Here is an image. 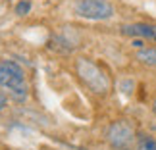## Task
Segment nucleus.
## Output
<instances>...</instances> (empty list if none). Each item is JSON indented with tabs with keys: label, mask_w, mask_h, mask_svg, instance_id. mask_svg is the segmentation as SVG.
<instances>
[{
	"label": "nucleus",
	"mask_w": 156,
	"mask_h": 150,
	"mask_svg": "<svg viewBox=\"0 0 156 150\" xmlns=\"http://www.w3.org/2000/svg\"><path fill=\"white\" fill-rule=\"evenodd\" d=\"M77 75L83 81L89 91H93L94 94H100V96H106L108 92L112 91V79L108 75V71L104 68H100L97 62L89 58H79L75 64Z\"/></svg>",
	"instance_id": "nucleus-1"
},
{
	"label": "nucleus",
	"mask_w": 156,
	"mask_h": 150,
	"mask_svg": "<svg viewBox=\"0 0 156 150\" xmlns=\"http://www.w3.org/2000/svg\"><path fill=\"white\" fill-rule=\"evenodd\" d=\"M0 87L10 92V96L23 102L29 96V87L25 79V71L20 64L12 62V60H2L0 62Z\"/></svg>",
	"instance_id": "nucleus-2"
},
{
	"label": "nucleus",
	"mask_w": 156,
	"mask_h": 150,
	"mask_svg": "<svg viewBox=\"0 0 156 150\" xmlns=\"http://www.w3.org/2000/svg\"><path fill=\"white\" fill-rule=\"evenodd\" d=\"M137 139L139 133L129 119H116L106 129V142L112 150H135Z\"/></svg>",
	"instance_id": "nucleus-3"
},
{
	"label": "nucleus",
	"mask_w": 156,
	"mask_h": 150,
	"mask_svg": "<svg viewBox=\"0 0 156 150\" xmlns=\"http://www.w3.org/2000/svg\"><path fill=\"white\" fill-rule=\"evenodd\" d=\"M75 16L91 21H106L114 16V6L108 0H77L73 4Z\"/></svg>",
	"instance_id": "nucleus-4"
},
{
	"label": "nucleus",
	"mask_w": 156,
	"mask_h": 150,
	"mask_svg": "<svg viewBox=\"0 0 156 150\" xmlns=\"http://www.w3.org/2000/svg\"><path fill=\"white\" fill-rule=\"evenodd\" d=\"M122 35L156 43V23H129V25L122 27Z\"/></svg>",
	"instance_id": "nucleus-5"
},
{
	"label": "nucleus",
	"mask_w": 156,
	"mask_h": 150,
	"mask_svg": "<svg viewBox=\"0 0 156 150\" xmlns=\"http://www.w3.org/2000/svg\"><path fill=\"white\" fill-rule=\"evenodd\" d=\"M135 60L143 65L148 68H156V46H145L135 52Z\"/></svg>",
	"instance_id": "nucleus-6"
},
{
	"label": "nucleus",
	"mask_w": 156,
	"mask_h": 150,
	"mask_svg": "<svg viewBox=\"0 0 156 150\" xmlns=\"http://www.w3.org/2000/svg\"><path fill=\"white\" fill-rule=\"evenodd\" d=\"M135 150H156V137L139 133V139H137Z\"/></svg>",
	"instance_id": "nucleus-7"
},
{
	"label": "nucleus",
	"mask_w": 156,
	"mask_h": 150,
	"mask_svg": "<svg viewBox=\"0 0 156 150\" xmlns=\"http://www.w3.org/2000/svg\"><path fill=\"white\" fill-rule=\"evenodd\" d=\"M14 10H16L17 16H27L29 12H31V2H29V0H20Z\"/></svg>",
	"instance_id": "nucleus-8"
},
{
	"label": "nucleus",
	"mask_w": 156,
	"mask_h": 150,
	"mask_svg": "<svg viewBox=\"0 0 156 150\" xmlns=\"http://www.w3.org/2000/svg\"><path fill=\"white\" fill-rule=\"evenodd\" d=\"M4 106H6V94H4L2 91H0V110H2Z\"/></svg>",
	"instance_id": "nucleus-9"
},
{
	"label": "nucleus",
	"mask_w": 156,
	"mask_h": 150,
	"mask_svg": "<svg viewBox=\"0 0 156 150\" xmlns=\"http://www.w3.org/2000/svg\"><path fill=\"white\" fill-rule=\"evenodd\" d=\"M151 108H152V113H154V116H156V98L152 100V106H151Z\"/></svg>",
	"instance_id": "nucleus-10"
},
{
	"label": "nucleus",
	"mask_w": 156,
	"mask_h": 150,
	"mask_svg": "<svg viewBox=\"0 0 156 150\" xmlns=\"http://www.w3.org/2000/svg\"><path fill=\"white\" fill-rule=\"evenodd\" d=\"M154 131H156V127H154Z\"/></svg>",
	"instance_id": "nucleus-11"
}]
</instances>
